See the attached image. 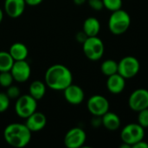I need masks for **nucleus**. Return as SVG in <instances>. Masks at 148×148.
<instances>
[{
    "mask_svg": "<svg viewBox=\"0 0 148 148\" xmlns=\"http://www.w3.org/2000/svg\"><path fill=\"white\" fill-rule=\"evenodd\" d=\"M44 82L52 90L63 91L73 83V75L70 69L65 65L54 64L46 70Z\"/></svg>",
    "mask_w": 148,
    "mask_h": 148,
    "instance_id": "1",
    "label": "nucleus"
},
{
    "mask_svg": "<svg viewBox=\"0 0 148 148\" xmlns=\"http://www.w3.org/2000/svg\"><path fill=\"white\" fill-rule=\"evenodd\" d=\"M3 139L12 147H25L30 142L31 131L27 127L25 123H11L5 127Z\"/></svg>",
    "mask_w": 148,
    "mask_h": 148,
    "instance_id": "2",
    "label": "nucleus"
},
{
    "mask_svg": "<svg viewBox=\"0 0 148 148\" xmlns=\"http://www.w3.org/2000/svg\"><path fill=\"white\" fill-rule=\"evenodd\" d=\"M131 25V16L126 10L120 9L113 11L108 19V29L114 35L119 36L127 32Z\"/></svg>",
    "mask_w": 148,
    "mask_h": 148,
    "instance_id": "3",
    "label": "nucleus"
},
{
    "mask_svg": "<svg viewBox=\"0 0 148 148\" xmlns=\"http://www.w3.org/2000/svg\"><path fill=\"white\" fill-rule=\"evenodd\" d=\"M83 53L90 61H99L104 55L105 47L102 40L96 36H88L82 43Z\"/></svg>",
    "mask_w": 148,
    "mask_h": 148,
    "instance_id": "4",
    "label": "nucleus"
},
{
    "mask_svg": "<svg viewBox=\"0 0 148 148\" xmlns=\"http://www.w3.org/2000/svg\"><path fill=\"white\" fill-rule=\"evenodd\" d=\"M145 128L139 123H130L126 125L121 132V139L123 143L129 145L131 147L140 140H144Z\"/></svg>",
    "mask_w": 148,
    "mask_h": 148,
    "instance_id": "5",
    "label": "nucleus"
},
{
    "mask_svg": "<svg viewBox=\"0 0 148 148\" xmlns=\"http://www.w3.org/2000/svg\"><path fill=\"white\" fill-rule=\"evenodd\" d=\"M37 101L30 95H20L15 104V112L16 115L22 119L28 118L30 114L36 111Z\"/></svg>",
    "mask_w": 148,
    "mask_h": 148,
    "instance_id": "6",
    "label": "nucleus"
},
{
    "mask_svg": "<svg viewBox=\"0 0 148 148\" xmlns=\"http://www.w3.org/2000/svg\"><path fill=\"white\" fill-rule=\"evenodd\" d=\"M140 69V63L135 56H125L118 62V73L126 80L136 76Z\"/></svg>",
    "mask_w": 148,
    "mask_h": 148,
    "instance_id": "7",
    "label": "nucleus"
},
{
    "mask_svg": "<svg viewBox=\"0 0 148 148\" xmlns=\"http://www.w3.org/2000/svg\"><path fill=\"white\" fill-rule=\"evenodd\" d=\"M109 101L108 100L101 95H92L87 101V108L88 112L93 116L101 117L108 111H109Z\"/></svg>",
    "mask_w": 148,
    "mask_h": 148,
    "instance_id": "8",
    "label": "nucleus"
},
{
    "mask_svg": "<svg viewBox=\"0 0 148 148\" xmlns=\"http://www.w3.org/2000/svg\"><path fill=\"white\" fill-rule=\"evenodd\" d=\"M87 140L85 131L81 127H73L69 129L64 136V145L68 148L82 147Z\"/></svg>",
    "mask_w": 148,
    "mask_h": 148,
    "instance_id": "9",
    "label": "nucleus"
},
{
    "mask_svg": "<svg viewBox=\"0 0 148 148\" xmlns=\"http://www.w3.org/2000/svg\"><path fill=\"white\" fill-rule=\"evenodd\" d=\"M128 106L134 112L148 108V90L138 88L133 91L128 98Z\"/></svg>",
    "mask_w": 148,
    "mask_h": 148,
    "instance_id": "10",
    "label": "nucleus"
},
{
    "mask_svg": "<svg viewBox=\"0 0 148 148\" xmlns=\"http://www.w3.org/2000/svg\"><path fill=\"white\" fill-rule=\"evenodd\" d=\"M10 73L14 78V81L19 83H23L28 81L31 75V68L26 60L15 61L11 69Z\"/></svg>",
    "mask_w": 148,
    "mask_h": 148,
    "instance_id": "11",
    "label": "nucleus"
},
{
    "mask_svg": "<svg viewBox=\"0 0 148 148\" xmlns=\"http://www.w3.org/2000/svg\"><path fill=\"white\" fill-rule=\"evenodd\" d=\"M63 96L66 101L69 104L79 105L83 101L85 94L80 86L72 83L63 90Z\"/></svg>",
    "mask_w": 148,
    "mask_h": 148,
    "instance_id": "12",
    "label": "nucleus"
},
{
    "mask_svg": "<svg viewBox=\"0 0 148 148\" xmlns=\"http://www.w3.org/2000/svg\"><path fill=\"white\" fill-rule=\"evenodd\" d=\"M25 0H4L3 9L10 18H17L23 15L26 7Z\"/></svg>",
    "mask_w": 148,
    "mask_h": 148,
    "instance_id": "13",
    "label": "nucleus"
},
{
    "mask_svg": "<svg viewBox=\"0 0 148 148\" xmlns=\"http://www.w3.org/2000/svg\"><path fill=\"white\" fill-rule=\"evenodd\" d=\"M25 120V125L31 131V133L42 130L47 124V118L45 114L37 111L34 112Z\"/></svg>",
    "mask_w": 148,
    "mask_h": 148,
    "instance_id": "14",
    "label": "nucleus"
},
{
    "mask_svg": "<svg viewBox=\"0 0 148 148\" xmlns=\"http://www.w3.org/2000/svg\"><path fill=\"white\" fill-rule=\"evenodd\" d=\"M126 87V79L119 73L108 76L107 88L113 95H119L122 93Z\"/></svg>",
    "mask_w": 148,
    "mask_h": 148,
    "instance_id": "15",
    "label": "nucleus"
},
{
    "mask_svg": "<svg viewBox=\"0 0 148 148\" xmlns=\"http://www.w3.org/2000/svg\"><path fill=\"white\" fill-rule=\"evenodd\" d=\"M102 126L109 131H116L121 127V121L120 116L114 113L108 111L105 114L101 116Z\"/></svg>",
    "mask_w": 148,
    "mask_h": 148,
    "instance_id": "16",
    "label": "nucleus"
},
{
    "mask_svg": "<svg viewBox=\"0 0 148 148\" xmlns=\"http://www.w3.org/2000/svg\"><path fill=\"white\" fill-rule=\"evenodd\" d=\"M9 53L14 61H23L27 59L29 49L27 46L23 42H14L10 47Z\"/></svg>",
    "mask_w": 148,
    "mask_h": 148,
    "instance_id": "17",
    "label": "nucleus"
},
{
    "mask_svg": "<svg viewBox=\"0 0 148 148\" xmlns=\"http://www.w3.org/2000/svg\"><path fill=\"white\" fill-rule=\"evenodd\" d=\"M82 30L86 33V35L88 36H98V34L101 30L100 21L94 16H89V17L86 18L83 23Z\"/></svg>",
    "mask_w": 148,
    "mask_h": 148,
    "instance_id": "18",
    "label": "nucleus"
},
{
    "mask_svg": "<svg viewBox=\"0 0 148 148\" xmlns=\"http://www.w3.org/2000/svg\"><path fill=\"white\" fill-rule=\"evenodd\" d=\"M46 84L45 82L36 80L33 81L29 87V95H30L34 99L39 101L43 98L46 93Z\"/></svg>",
    "mask_w": 148,
    "mask_h": 148,
    "instance_id": "19",
    "label": "nucleus"
},
{
    "mask_svg": "<svg viewBox=\"0 0 148 148\" xmlns=\"http://www.w3.org/2000/svg\"><path fill=\"white\" fill-rule=\"evenodd\" d=\"M101 71L106 76L118 73V62L113 59H107L101 65Z\"/></svg>",
    "mask_w": 148,
    "mask_h": 148,
    "instance_id": "20",
    "label": "nucleus"
},
{
    "mask_svg": "<svg viewBox=\"0 0 148 148\" xmlns=\"http://www.w3.org/2000/svg\"><path fill=\"white\" fill-rule=\"evenodd\" d=\"M14 62L15 61L9 52L0 51V72L10 71Z\"/></svg>",
    "mask_w": 148,
    "mask_h": 148,
    "instance_id": "21",
    "label": "nucleus"
},
{
    "mask_svg": "<svg viewBox=\"0 0 148 148\" xmlns=\"http://www.w3.org/2000/svg\"><path fill=\"white\" fill-rule=\"evenodd\" d=\"M14 82V78L10 73V71H3L0 72V86L3 88H8L12 85Z\"/></svg>",
    "mask_w": 148,
    "mask_h": 148,
    "instance_id": "22",
    "label": "nucleus"
},
{
    "mask_svg": "<svg viewBox=\"0 0 148 148\" xmlns=\"http://www.w3.org/2000/svg\"><path fill=\"white\" fill-rule=\"evenodd\" d=\"M104 8L111 12L122 8V0H102Z\"/></svg>",
    "mask_w": 148,
    "mask_h": 148,
    "instance_id": "23",
    "label": "nucleus"
},
{
    "mask_svg": "<svg viewBox=\"0 0 148 148\" xmlns=\"http://www.w3.org/2000/svg\"><path fill=\"white\" fill-rule=\"evenodd\" d=\"M138 123L145 129L148 127V108L138 112Z\"/></svg>",
    "mask_w": 148,
    "mask_h": 148,
    "instance_id": "24",
    "label": "nucleus"
},
{
    "mask_svg": "<svg viewBox=\"0 0 148 148\" xmlns=\"http://www.w3.org/2000/svg\"><path fill=\"white\" fill-rule=\"evenodd\" d=\"M10 103V99L8 97L6 93L0 92V114L5 112L9 108Z\"/></svg>",
    "mask_w": 148,
    "mask_h": 148,
    "instance_id": "25",
    "label": "nucleus"
},
{
    "mask_svg": "<svg viewBox=\"0 0 148 148\" xmlns=\"http://www.w3.org/2000/svg\"><path fill=\"white\" fill-rule=\"evenodd\" d=\"M6 88H7V90L5 93L10 100L11 99H17L21 95V90L17 86H15L12 84Z\"/></svg>",
    "mask_w": 148,
    "mask_h": 148,
    "instance_id": "26",
    "label": "nucleus"
},
{
    "mask_svg": "<svg viewBox=\"0 0 148 148\" xmlns=\"http://www.w3.org/2000/svg\"><path fill=\"white\" fill-rule=\"evenodd\" d=\"M88 3L89 7L95 11H100L104 8L102 0H88Z\"/></svg>",
    "mask_w": 148,
    "mask_h": 148,
    "instance_id": "27",
    "label": "nucleus"
},
{
    "mask_svg": "<svg viewBox=\"0 0 148 148\" xmlns=\"http://www.w3.org/2000/svg\"><path fill=\"white\" fill-rule=\"evenodd\" d=\"M88 37V36L86 35V33H85L83 30L77 32L76 35H75V39H76V41H77L78 42L82 43V44L86 41V39H87Z\"/></svg>",
    "mask_w": 148,
    "mask_h": 148,
    "instance_id": "28",
    "label": "nucleus"
},
{
    "mask_svg": "<svg viewBox=\"0 0 148 148\" xmlns=\"http://www.w3.org/2000/svg\"><path fill=\"white\" fill-rule=\"evenodd\" d=\"M91 124H92L93 127H95V128L99 127L100 126L102 125L101 117H100V116H94V118H93V120L91 121Z\"/></svg>",
    "mask_w": 148,
    "mask_h": 148,
    "instance_id": "29",
    "label": "nucleus"
},
{
    "mask_svg": "<svg viewBox=\"0 0 148 148\" xmlns=\"http://www.w3.org/2000/svg\"><path fill=\"white\" fill-rule=\"evenodd\" d=\"M133 148H148V143L147 141H145L144 140H140L139 142L135 143L133 147Z\"/></svg>",
    "mask_w": 148,
    "mask_h": 148,
    "instance_id": "30",
    "label": "nucleus"
},
{
    "mask_svg": "<svg viewBox=\"0 0 148 148\" xmlns=\"http://www.w3.org/2000/svg\"><path fill=\"white\" fill-rule=\"evenodd\" d=\"M43 0H25V3L27 5L29 6H36L39 5L41 3H42Z\"/></svg>",
    "mask_w": 148,
    "mask_h": 148,
    "instance_id": "31",
    "label": "nucleus"
},
{
    "mask_svg": "<svg viewBox=\"0 0 148 148\" xmlns=\"http://www.w3.org/2000/svg\"><path fill=\"white\" fill-rule=\"evenodd\" d=\"M87 0H73L74 3L76 4V5H82L86 3Z\"/></svg>",
    "mask_w": 148,
    "mask_h": 148,
    "instance_id": "32",
    "label": "nucleus"
},
{
    "mask_svg": "<svg viewBox=\"0 0 148 148\" xmlns=\"http://www.w3.org/2000/svg\"><path fill=\"white\" fill-rule=\"evenodd\" d=\"M3 10L0 8V23H1L2 21H3Z\"/></svg>",
    "mask_w": 148,
    "mask_h": 148,
    "instance_id": "33",
    "label": "nucleus"
}]
</instances>
